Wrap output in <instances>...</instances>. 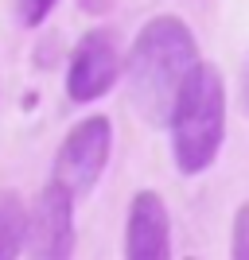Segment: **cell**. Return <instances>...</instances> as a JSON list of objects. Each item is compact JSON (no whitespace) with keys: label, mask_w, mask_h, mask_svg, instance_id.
I'll return each instance as SVG.
<instances>
[{"label":"cell","mask_w":249,"mask_h":260,"mask_svg":"<svg viewBox=\"0 0 249 260\" xmlns=\"http://www.w3.org/2000/svg\"><path fill=\"white\" fill-rule=\"evenodd\" d=\"M199 62L195 31L179 16H152L144 23L125 58L129 98L148 124H168L179 86Z\"/></svg>","instance_id":"obj_1"},{"label":"cell","mask_w":249,"mask_h":260,"mask_svg":"<svg viewBox=\"0 0 249 260\" xmlns=\"http://www.w3.org/2000/svg\"><path fill=\"white\" fill-rule=\"evenodd\" d=\"M172 159L179 175H203L214 167L226 140V82L214 62L199 58L172 105Z\"/></svg>","instance_id":"obj_2"},{"label":"cell","mask_w":249,"mask_h":260,"mask_svg":"<svg viewBox=\"0 0 249 260\" xmlns=\"http://www.w3.org/2000/svg\"><path fill=\"white\" fill-rule=\"evenodd\" d=\"M109 152H113V124H109V117H101V113L82 117L74 128L63 136V144H59L51 179H59L74 198H82V194H90V190L98 186V179L105 175Z\"/></svg>","instance_id":"obj_3"},{"label":"cell","mask_w":249,"mask_h":260,"mask_svg":"<svg viewBox=\"0 0 249 260\" xmlns=\"http://www.w3.org/2000/svg\"><path fill=\"white\" fill-rule=\"evenodd\" d=\"M121 47L109 27H90L70 51L66 66V98L74 105H94L117 86L121 78Z\"/></svg>","instance_id":"obj_4"},{"label":"cell","mask_w":249,"mask_h":260,"mask_svg":"<svg viewBox=\"0 0 249 260\" xmlns=\"http://www.w3.org/2000/svg\"><path fill=\"white\" fill-rule=\"evenodd\" d=\"M74 194L51 179L27 217V260H74Z\"/></svg>","instance_id":"obj_5"},{"label":"cell","mask_w":249,"mask_h":260,"mask_svg":"<svg viewBox=\"0 0 249 260\" xmlns=\"http://www.w3.org/2000/svg\"><path fill=\"white\" fill-rule=\"evenodd\" d=\"M125 260H172V214L156 190H136L129 202Z\"/></svg>","instance_id":"obj_6"},{"label":"cell","mask_w":249,"mask_h":260,"mask_svg":"<svg viewBox=\"0 0 249 260\" xmlns=\"http://www.w3.org/2000/svg\"><path fill=\"white\" fill-rule=\"evenodd\" d=\"M27 202L20 190L0 186V260H20L27 252Z\"/></svg>","instance_id":"obj_7"},{"label":"cell","mask_w":249,"mask_h":260,"mask_svg":"<svg viewBox=\"0 0 249 260\" xmlns=\"http://www.w3.org/2000/svg\"><path fill=\"white\" fill-rule=\"evenodd\" d=\"M230 260H249V202H241L230 229Z\"/></svg>","instance_id":"obj_8"},{"label":"cell","mask_w":249,"mask_h":260,"mask_svg":"<svg viewBox=\"0 0 249 260\" xmlns=\"http://www.w3.org/2000/svg\"><path fill=\"white\" fill-rule=\"evenodd\" d=\"M54 4H59V0H16V20H20L23 27H39L54 12Z\"/></svg>","instance_id":"obj_9"},{"label":"cell","mask_w":249,"mask_h":260,"mask_svg":"<svg viewBox=\"0 0 249 260\" xmlns=\"http://www.w3.org/2000/svg\"><path fill=\"white\" fill-rule=\"evenodd\" d=\"M241 105H245V113H249V66H245V82H241Z\"/></svg>","instance_id":"obj_10"}]
</instances>
